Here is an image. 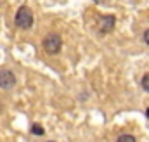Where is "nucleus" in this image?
<instances>
[{
  "label": "nucleus",
  "instance_id": "f257e3e1",
  "mask_svg": "<svg viewBox=\"0 0 149 142\" xmlns=\"http://www.w3.org/2000/svg\"><path fill=\"white\" fill-rule=\"evenodd\" d=\"M14 21H16V26L23 28V30H30L33 26V14H31V10L26 5H23L16 12V19Z\"/></svg>",
  "mask_w": 149,
  "mask_h": 142
},
{
  "label": "nucleus",
  "instance_id": "f03ea898",
  "mask_svg": "<svg viewBox=\"0 0 149 142\" xmlns=\"http://www.w3.org/2000/svg\"><path fill=\"white\" fill-rule=\"evenodd\" d=\"M61 45H63L61 36L56 35V33L47 35L45 36V40H43V49H45L49 54H57V52L61 50Z\"/></svg>",
  "mask_w": 149,
  "mask_h": 142
},
{
  "label": "nucleus",
  "instance_id": "7ed1b4c3",
  "mask_svg": "<svg viewBox=\"0 0 149 142\" xmlns=\"http://www.w3.org/2000/svg\"><path fill=\"white\" fill-rule=\"evenodd\" d=\"M16 85V76L12 74V71H0V87L2 88H12Z\"/></svg>",
  "mask_w": 149,
  "mask_h": 142
},
{
  "label": "nucleus",
  "instance_id": "20e7f679",
  "mask_svg": "<svg viewBox=\"0 0 149 142\" xmlns=\"http://www.w3.org/2000/svg\"><path fill=\"white\" fill-rule=\"evenodd\" d=\"M114 28V16H102L101 21V33H109Z\"/></svg>",
  "mask_w": 149,
  "mask_h": 142
},
{
  "label": "nucleus",
  "instance_id": "39448f33",
  "mask_svg": "<svg viewBox=\"0 0 149 142\" xmlns=\"http://www.w3.org/2000/svg\"><path fill=\"white\" fill-rule=\"evenodd\" d=\"M118 142H135V139L132 135H128V134H123V135L118 137Z\"/></svg>",
  "mask_w": 149,
  "mask_h": 142
},
{
  "label": "nucleus",
  "instance_id": "423d86ee",
  "mask_svg": "<svg viewBox=\"0 0 149 142\" xmlns=\"http://www.w3.org/2000/svg\"><path fill=\"white\" fill-rule=\"evenodd\" d=\"M31 134H35V135H43V128H42L38 123H35V125L31 127Z\"/></svg>",
  "mask_w": 149,
  "mask_h": 142
},
{
  "label": "nucleus",
  "instance_id": "0eeeda50",
  "mask_svg": "<svg viewBox=\"0 0 149 142\" xmlns=\"http://www.w3.org/2000/svg\"><path fill=\"white\" fill-rule=\"evenodd\" d=\"M141 83H142V88H144L146 92H149V73L148 74H144V78H142Z\"/></svg>",
  "mask_w": 149,
  "mask_h": 142
},
{
  "label": "nucleus",
  "instance_id": "6e6552de",
  "mask_svg": "<svg viewBox=\"0 0 149 142\" xmlns=\"http://www.w3.org/2000/svg\"><path fill=\"white\" fill-rule=\"evenodd\" d=\"M144 42L149 45V30H146V33H144Z\"/></svg>",
  "mask_w": 149,
  "mask_h": 142
},
{
  "label": "nucleus",
  "instance_id": "1a4fd4ad",
  "mask_svg": "<svg viewBox=\"0 0 149 142\" xmlns=\"http://www.w3.org/2000/svg\"><path fill=\"white\" fill-rule=\"evenodd\" d=\"M146 114H148V118H149V107H148V109H146Z\"/></svg>",
  "mask_w": 149,
  "mask_h": 142
},
{
  "label": "nucleus",
  "instance_id": "9d476101",
  "mask_svg": "<svg viewBox=\"0 0 149 142\" xmlns=\"http://www.w3.org/2000/svg\"><path fill=\"white\" fill-rule=\"evenodd\" d=\"M95 2H99V0H95Z\"/></svg>",
  "mask_w": 149,
  "mask_h": 142
},
{
  "label": "nucleus",
  "instance_id": "9b49d317",
  "mask_svg": "<svg viewBox=\"0 0 149 142\" xmlns=\"http://www.w3.org/2000/svg\"><path fill=\"white\" fill-rule=\"evenodd\" d=\"M49 142H52V141H49Z\"/></svg>",
  "mask_w": 149,
  "mask_h": 142
}]
</instances>
